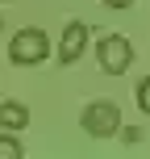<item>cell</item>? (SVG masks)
<instances>
[{"label":"cell","instance_id":"6da1fadb","mask_svg":"<svg viewBox=\"0 0 150 159\" xmlns=\"http://www.w3.org/2000/svg\"><path fill=\"white\" fill-rule=\"evenodd\" d=\"M46 59H50V38L38 25H25V30L13 34V42H8V63L13 67H38Z\"/></svg>","mask_w":150,"mask_h":159},{"label":"cell","instance_id":"7a4b0ae2","mask_svg":"<svg viewBox=\"0 0 150 159\" xmlns=\"http://www.w3.org/2000/svg\"><path fill=\"white\" fill-rule=\"evenodd\" d=\"M79 126L88 138H113L121 130V105L117 101H92L79 113Z\"/></svg>","mask_w":150,"mask_h":159},{"label":"cell","instance_id":"3957f363","mask_svg":"<svg viewBox=\"0 0 150 159\" xmlns=\"http://www.w3.org/2000/svg\"><path fill=\"white\" fill-rule=\"evenodd\" d=\"M96 59H100L104 75H125L134 67V42L125 34H109V38L96 42Z\"/></svg>","mask_w":150,"mask_h":159},{"label":"cell","instance_id":"277c9868","mask_svg":"<svg viewBox=\"0 0 150 159\" xmlns=\"http://www.w3.org/2000/svg\"><path fill=\"white\" fill-rule=\"evenodd\" d=\"M88 34H92V30H88L84 21H67V25H63V38H58V63H63V67H71V63L84 59Z\"/></svg>","mask_w":150,"mask_h":159},{"label":"cell","instance_id":"5b68a950","mask_svg":"<svg viewBox=\"0 0 150 159\" xmlns=\"http://www.w3.org/2000/svg\"><path fill=\"white\" fill-rule=\"evenodd\" d=\"M29 126V109H25L21 101H0V130H21Z\"/></svg>","mask_w":150,"mask_h":159},{"label":"cell","instance_id":"8992f818","mask_svg":"<svg viewBox=\"0 0 150 159\" xmlns=\"http://www.w3.org/2000/svg\"><path fill=\"white\" fill-rule=\"evenodd\" d=\"M25 147L17 143V130H0V159H21Z\"/></svg>","mask_w":150,"mask_h":159},{"label":"cell","instance_id":"52a82bcc","mask_svg":"<svg viewBox=\"0 0 150 159\" xmlns=\"http://www.w3.org/2000/svg\"><path fill=\"white\" fill-rule=\"evenodd\" d=\"M134 101H138V109L150 117V75H142L138 80V88H134Z\"/></svg>","mask_w":150,"mask_h":159},{"label":"cell","instance_id":"ba28073f","mask_svg":"<svg viewBox=\"0 0 150 159\" xmlns=\"http://www.w3.org/2000/svg\"><path fill=\"white\" fill-rule=\"evenodd\" d=\"M121 138H125V147H138V143H142V134H138V130H121Z\"/></svg>","mask_w":150,"mask_h":159},{"label":"cell","instance_id":"9c48e42d","mask_svg":"<svg viewBox=\"0 0 150 159\" xmlns=\"http://www.w3.org/2000/svg\"><path fill=\"white\" fill-rule=\"evenodd\" d=\"M104 8H134V0H100Z\"/></svg>","mask_w":150,"mask_h":159}]
</instances>
